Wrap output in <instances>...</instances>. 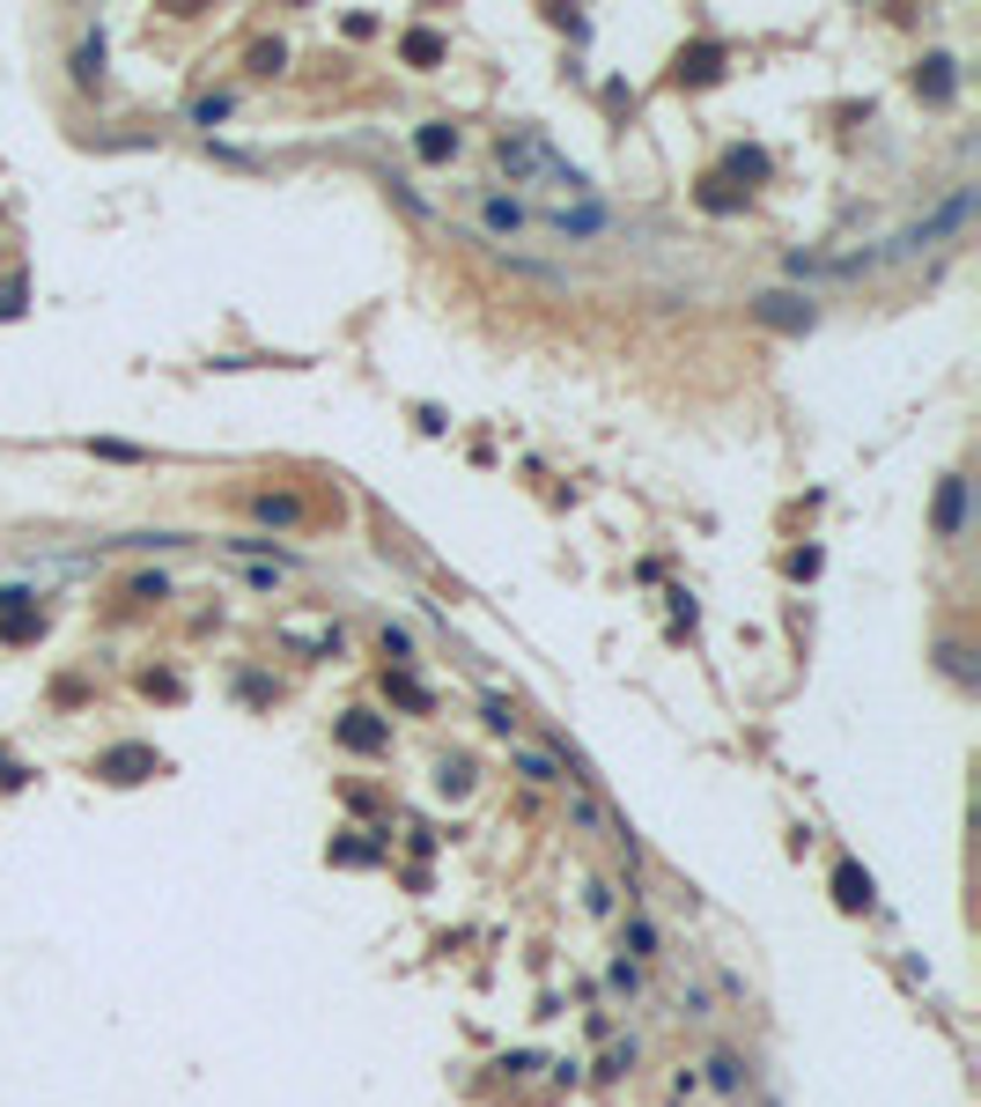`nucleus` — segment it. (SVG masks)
Returning <instances> with one entry per match:
<instances>
[{"instance_id":"423d86ee","label":"nucleus","mask_w":981,"mask_h":1107,"mask_svg":"<svg viewBox=\"0 0 981 1107\" xmlns=\"http://www.w3.org/2000/svg\"><path fill=\"white\" fill-rule=\"evenodd\" d=\"M709 1078H716V1093H745V1063H738V1056H709Z\"/></svg>"},{"instance_id":"39448f33","label":"nucleus","mask_w":981,"mask_h":1107,"mask_svg":"<svg viewBox=\"0 0 981 1107\" xmlns=\"http://www.w3.org/2000/svg\"><path fill=\"white\" fill-rule=\"evenodd\" d=\"M835 901H841V909H871V879H863L857 864H841V871H835Z\"/></svg>"},{"instance_id":"f257e3e1","label":"nucleus","mask_w":981,"mask_h":1107,"mask_svg":"<svg viewBox=\"0 0 981 1107\" xmlns=\"http://www.w3.org/2000/svg\"><path fill=\"white\" fill-rule=\"evenodd\" d=\"M340 738H347V746H355V753H377V746H384V738H392V731H384V724H377V716H369V709H347Z\"/></svg>"},{"instance_id":"ddd939ff","label":"nucleus","mask_w":981,"mask_h":1107,"mask_svg":"<svg viewBox=\"0 0 981 1107\" xmlns=\"http://www.w3.org/2000/svg\"><path fill=\"white\" fill-rule=\"evenodd\" d=\"M524 775H532V783H562V775H554V761H546V753H524Z\"/></svg>"},{"instance_id":"9b49d317","label":"nucleus","mask_w":981,"mask_h":1107,"mask_svg":"<svg viewBox=\"0 0 981 1107\" xmlns=\"http://www.w3.org/2000/svg\"><path fill=\"white\" fill-rule=\"evenodd\" d=\"M488 221H494V229H516V221H524V207H516V199H488Z\"/></svg>"},{"instance_id":"0eeeda50","label":"nucleus","mask_w":981,"mask_h":1107,"mask_svg":"<svg viewBox=\"0 0 981 1107\" xmlns=\"http://www.w3.org/2000/svg\"><path fill=\"white\" fill-rule=\"evenodd\" d=\"M259 517H266V524H295L303 502H295V495H259Z\"/></svg>"},{"instance_id":"6e6552de","label":"nucleus","mask_w":981,"mask_h":1107,"mask_svg":"<svg viewBox=\"0 0 981 1107\" xmlns=\"http://www.w3.org/2000/svg\"><path fill=\"white\" fill-rule=\"evenodd\" d=\"M450 148H458V133H450V126H421V155H428V163H443Z\"/></svg>"},{"instance_id":"f8f14e48","label":"nucleus","mask_w":981,"mask_h":1107,"mask_svg":"<svg viewBox=\"0 0 981 1107\" xmlns=\"http://www.w3.org/2000/svg\"><path fill=\"white\" fill-rule=\"evenodd\" d=\"M930 97H952V59H930Z\"/></svg>"},{"instance_id":"20e7f679","label":"nucleus","mask_w":981,"mask_h":1107,"mask_svg":"<svg viewBox=\"0 0 981 1107\" xmlns=\"http://www.w3.org/2000/svg\"><path fill=\"white\" fill-rule=\"evenodd\" d=\"M141 768H155V753H141V746H119V753H103V775H111V783H141Z\"/></svg>"},{"instance_id":"1a4fd4ad","label":"nucleus","mask_w":981,"mask_h":1107,"mask_svg":"<svg viewBox=\"0 0 981 1107\" xmlns=\"http://www.w3.org/2000/svg\"><path fill=\"white\" fill-rule=\"evenodd\" d=\"M628 945H635L642 959H657V931H650V915H635V923H628Z\"/></svg>"},{"instance_id":"7ed1b4c3","label":"nucleus","mask_w":981,"mask_h":1107,"mask_svg":"<svg viewBox=\"0 0 981 1107\" xmlns=\"http://www.w3.org/2000/svg\"><path fill=\"white\" fill-rule=\"evenodd\" d=\"M761 318H767V325H789V333H805V325H811V303H797V295H761Z\"/></svg>"},{"instance_id":"9d476101","label":"nucleus","mask_w":981,"mask_h":1107,"mask_svg":"<svg viewBox=\"0 0 981 1107\" xmlns=\"http://www.w3.org/2000/svg\"><path fill=\"white\" fill-rule=\"evenodd\" d=\"M436 30H414V37H406V59H421V67H428V59H436Z\"/></svg>"},{"instance_id":"f03ea898","label":"nucleus","mask_w":981,"mask_h":1107,"mask_svg":"<svg viewBox=\"0 0 981 1107\" xmlns=\"http://www.w3.org/2000/svg\"><path fill=\"white\" fill-rule=\"evenodd\" d=\"M959 524H967V480H959V473H952V480H945V495H937V532L952 540Z\"/></svg>"}]
</instances>
